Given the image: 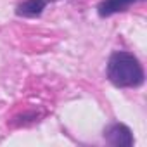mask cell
Returning <instances> with one entry per match:
<instances>
[{
	"label": "cell",
	"instance_id": "1",
	"mask_svg": "<svg viewBox=\"0 0 147 147\" xmlns=\"http://www.w3.org/2000/svg\"><path fill=\"white\" fill-rule=\"evenodd\" d=\"M107 78L116 87H140L144 83V69L133 54L119 50L107 62Z\"/></svg>",
	"mask_w": 147,
	"mask_h": 147
},
{
	"label": "cell",
	"instance_id": "2",
	"mask_svg": "<svg viewBox=\"0 0 147 147\" xmlns=\"http://www.w3.org/2000/svg\"><path fill=\"white\" fill-rule=\"evenodd\" d=\"M104 138L109 145H114V147H130V145H133L131 130L126 125H121V123H114V125L107 126L106 131H104Z\"/></svg>",
	"mask_w": 147,
	"mask_h": 147
},
{
	"label": "cell",
	"instance_id": "3",
	"mask_svg": "<svg viewBox=\"0 0 147 147\" xmlns=\"http://www.w3.org/2000/svg\"><path fill=\"white\" fill-rule=\"evenodd\" d=\"M137 0H102L99 4L97 11L100 18H109L116 12H121L125 9H128L131 4H135Z\"/></svg>",
	"mask_w": 147,
	"mask_h": 147
},
{
	"label": "cell",
	"instance_id": "4",
	"mask_svg": "<svg viewBox=\"0 0 147 147\" xmlns=\"http://www.w3.org/2000/svg\"><path fill=\"white\" fill-rule=\"evenodd\" d=\"M47 4H49V0H24L23 4L18 5L16 14L23 16V18H35L43 12Z\"/></svg>",
	"mask_w": 147,
	"mask_h": 147
}]
</instances>
